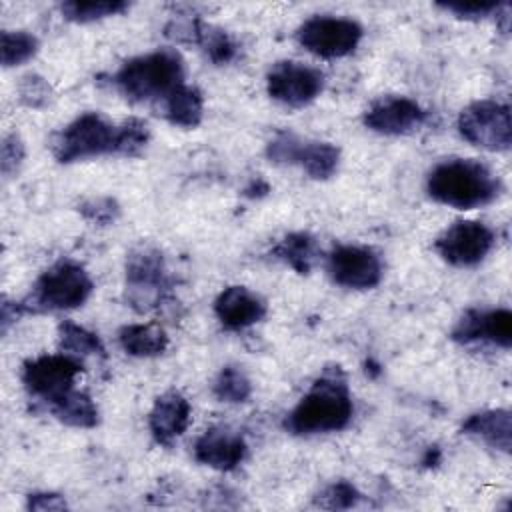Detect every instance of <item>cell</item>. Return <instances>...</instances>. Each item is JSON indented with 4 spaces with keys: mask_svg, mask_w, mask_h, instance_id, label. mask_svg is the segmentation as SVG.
<instances>
[{
    "mask_svg": "<svg viewBox=\"0 0 512 512\" xmlns=\"http://www.w3.org/2000/svg\"><path fill=\"white\" fill-rule=\"evenodd\" d=\"M352 414L354 402L346 374L340 366H328L286 414L284 430L294 436L338 432L350 424Z\"/></svg>",
    "mask_w": 512,
    "mask_h": 512,
    "instance_id": "cell-1",
    "label": "cell"
},
{
    "mask_svg": "<svg viewBox=\"0 0 512 512\" xmlns=\"http://www.w3.org/2000/svg\"><path fill=\"white\" fill-rule=\"evenodd\" d=\"M426 192L438 204L474 210L492 204L502 192V182L480 160L448 158L428 172Z\"/></svg>",
    "mask_w": 512,
    "mask_h": 512,
    "instance_id": "cell-2",
    "label": "cell"
},
{
    "mask_svg": "<svg viewBox=\"0 0 512 512\" xmlns=\"http://www.w3.org/2000/svg\"><path fill=\"white\" fill-rule=\"evenodd\" d=\"M112 84L130 102H152L158 106L184 84V60L174 48H158L126 60L114 72Z\"/></svg>",
    "mask_w": 512,
    "mask_h": 512,
    "instance_id": "cell-3",
    "label": "cell"
},
{
    "mask_svg": "<svg viewBox=\"0 0 512 512\" xmlns=\"http://www.w3.org/2000/svg\"><path fill=\"white\" fill-rule=\"evenodd\" d=\"M92 290L94 282L84 266L74 260H58L36 278L22 304L26 314L64 312L80 308Z\"/></svg>",
    "mask_w": 512,
    "mask_h": 512,
    "instance_id": "cell-4",
    "label": "cell"
},
{
    "mask_svg": "<svg viewBox=\"0 0 512 512\" xmlns=\"http://www.w3.org/2000/svg\"><path fill=\"white\" fill-rule=\"evenodd\" d=\"M126 302L140 314L152 312L170 300L172 278L162 252L150 244L132 248L126 256Z\"/></svg>",
    "mask_w": 512,
    "mask_h": 512,
    "instance_id": "cell-5",
    "label": "cell"
},
{
    "mask_svg": "<svg viewBox=\"0 0 512 512\" xmlns=\"http://www.w3.org/2000/svg\"><path fill=\"white\" fill-rule=\"evenodd\" d=\"M118 124L98 112H84L68 122L52 140V154L60 164H72L98 156H116Z\"/></svg>",
    "mask_w": 512,
    "mask_h": 512,
    "instance_id": "cell-6",
    "label": "cell"
},
{
    "mask_svg": "<svg viewBox=\"0 0 512 512\" xmlns=\"http://www.w3.org/2000/svg\"><path fill=\"white\" fill-rule=\"evenodd\" d=\"M266 158L278 166H298L312 180H328L340 166V148L332 142L302 138L280 130L266 144Z\"/></svg>",
    "mask_w": 512,
    "mask_h": 512,
    "instance_id": "cell-7",
    "label": "cell"
},
{
    "mask_svg": "<svg viewBox=\"0 0 512 512\" xmlns=\"http://www.w3.org/2000/svg\"><path fill=\"white\" fill-rule=\"evenodd\" d=\"M364 36L362 26L344 16L316 14L304 20L296 30L298 44L318 58H344L352 54Z\"/></svg>",
    "mask_w": 512,
    "mask_h": 512,
    "instance_id": "cell-8",
    "label": "cell"
},
{
    "mask_svg": "<svg viewBox=\"0 0 512 512\" xmlns=\"http://www.w3.org/2000/svg\"><path fill=\"white\" fill-rule=\"evenodd\" d=\"M456 126L466 142L490 152H506L512 144L510 108L496 100L470 102L458 114Z\"/></svg>",
    "mask_w": 512,
    "mask_h": 512,
    "instance_id": "cell-9",
    "label": "cell"
},
{
    "mask_svg": "<svg viewBox=\"0 0 512 512\" xmlns=\"http://www.w3.org/2000/svg\"><path fill=\"white\" fill-rule=\"evenodd\" d=\"M82 370L84 364L76 356H70L66 352L44 354L22 364L20 380L30 396L40 398L44 404H48L64 392L76 388L74 384Z\"/></svg>",
    "mask_w": 512,
    "mask_h": 512,
    "instance_id": "cell-10",
    "label": "cell"
},
{
    "mask_svg": "<svg viewBox=\"0 0 512 512\" xmlns=\"http://www.w3.org/2000/svg\"><path fill=\"white\" fill-rule=\"evenodd\" d=\"M324 72L296 60H280L266 74L268 96L288 108H304L324 90Z\"/></svg>",
    "mask_w": 512,
    "mask_h": 512,
    "instance_id": "cell-11",
    "label": "cell"
},
{
    "mask_svg": "<svg viewBox=\"0 0 512 512\" xmlns=\"http://www.w3.org/2000/svg\"><path fill=\"white\" fill-rule=\"evenodd\" d=\"M494 242L496 236L486 224L476 220H458L434 240V250L450 266L470 268L490 254Z\"/></svg>",
    "mask_w": 512,
    "mask_h": 512,
    "instance_id": "cell-12",
    "label": "cell"
},
{
    "mask_svg": "<svg viewBox=\"0 0 512 512\" xmlns=\"http://www.w3.org/2000/svg\"><path fill=\"white\" fill-rule=\"evenodd\" d=\"M328 278L348 290H370L380 284L384 268L380 256L366 246L340 244L326 256Z\"/></svg>",
    "mask_w": 512,
    "mask_h": 512,
    "instance_id": "cell-13",
    "label": "cell"
},
{
    "mask_svg": "<svg viewBox=\"0 0 512 512\" xmlns=\"http://www.w3.org/2000/svg\"><path fill=\"white\" fill-rule=\"evenodd\" d=\"M362 122L376 134L404 136L426 122V110L408 96H380L366 108Z\"/></svg>",
    "mask_w": 512,
    "mask_h": 512,
    "instance_id": "cell-14",
    "label": "cell"
},
{
    "mask_svg": "<svg viewBox=\"0 0 512 512\" xmlns=\"http://www.w3.org/2000/svg\"><path fill=\"white\" fill-rule=\"evenodd\" d=\"M450 336L458 344L490 342L500 348H510L512 346V312L508 308H494V310L470 308L456 320Z\"/></svg>",
    "mask_w": 512,
    "mask_h": 512,
    "instance_id": "cell-15",
    "label": "cell"
},
{
    "mask_svg": "<svg viewBox=\"0 0 512 512\" xmlns=\"http://www.w3.org/2000/svg\"><path fill=\"white\" fill-rule=\"evenodd\" d=\"M246 454V440L228 426H212L204 430L194 442L196 462L220 472L238 468L244 462Z\"/></svg>",
    "mask_w": 512,
    "mask_h": 512,
    "instance_id": "cell-16",
    "label": "cell"
},
{
    "mask_svg": "<svg viewBox=\"0 0 512 512\" xmlns=\"http://www.w3.org/2000/svg\"><path fill=\"white\" fill-rule=\"evenodd\" d=\"M214 314L226 330H244L268 314L266 300L254 290L234 284L226 286L214 300Z\"/></svg>",
    "mask_w": 512,
    "mask_h": 512,
    "instance_id": "cell-17",
    "label": "cell"
},
{
    "mask_svg": "<svg viewBox=\"0 0 512 512\" xmlns=\"http://www.w3.org/2000/svg\"><path fill=\"white\" fill-rule=\"evenodd\" d=\"M192 408L188 398L178 390L160 394L148 414V430L156 444L172 446L190 426Z\"/></svg>",
    "mask_w": 512,
    "mask_h": 512,
    "instance_id": "cell-18",
    "label": "cell"
},
{
    "mask_svg": "<svg viewBox=\"0 0 512 512\" xmlns=\"http://www.w3.org/2000/svg\"><path fill=\"white\" fill-rule=\"evenodd\" d=\"M174 30H176L174 38L194 42L196 46H200V50L216 66L230 64L238 54V44L232 40V36L226 30L206 24L200 18H194V20H188L182 24H174Z\"/></svg>",
    "mask_w": 512,
    "mask_h": 512,
    "instance_id": "cell-19",
    "label": "cell"
},
{
    "mask_svg": "<svg viewBox=\"0 0 512 512\" xmlns=\"http://www.w3.org/2000/svg\"><path fill=\"white\" fill-rule=\"evenodd\" d=\"M462 434L472 436L482 440L494 450L500 452H510V442H512V414L510 410L496 408V410H482L476 414H470L462 428Z\"/></svg>",
    "mask_w": 512,
    "mask_h": 512,
    "instance_id": "cell-20",
    "label": "cell"
},
{
    "mask_svg": "<svg viewBox=\"0 0 512 512\" xmlns=\"http://www.w3.org/2000/svg\"><path fill=\"white\" fill-rule=\"evenodd\" d=\"M120 348L134 358H154L166 352L170 340L158 322L126 324L118 330Z\"/></svg>",
    "mask_w": 512,
    "mask_h": 512,
    "instance_id": "cell-21",
    "label": "cell"
},
{
    "mask_svg": "<svg viewBox=\"0 0 512 512\" xmlns=\"http://www.w3.org/2000/svg\"><path fill=\"white\" fill-rule=\"evenodd\" d=\"M48 412L62 424L72 428H94L100 422V412L92 396L84 390L72 388L48 402Z\"/></svg>",
    "mask_w": 512,
    "mask_h": 512,
    "instance_id": "cell-22",
    "label": "cell"
},
{
    "mask_svg": "<svg viewBox=\"0 0 512 512\" xmlns=\"http://www.w3.org/2000/svg\"><path fill=\"white\" fill-rule=\"evenodd\" d=\"M162 116L178 128H196L204 118V96L196 86L182 84L158 104Z\"/></svg>",
    "mask_w": 512,
    "mask_h": 512,
    "instance_id": "cell-23",
    "label": "cell"
},
{
    "mask_svg": "<svg viewBox=\"0 0 512 512\" xmlns=\"http://www.w3.org/2000/svg\"><path fill=\"white\" fill-rule=\"evenodd\" d=\"M272 256L298 274H310L318 256V240L308 232H290L274 248Z\"/></svg>",
    "mask_w": 512,
    "mask_h": 512,
    "instance_id": "cell-24",
    "label": "cell"
},
{
    "mask_svg": "<svg viewBox=\"0 0 512 512\" xmlns=\"http://www.w3.org/2000/svg\"><path fill=\"white\" fill-rule=\"evenodd\" d=\"M58 346H60V352H66L80 360L86 356H100V358L106 356V348L98 338V334L70 320H64L58 326Z\"/></svg>",
    "mask_w": 512,
    "mask_h": 512,
    "instance_id": "cell-25",
    "label": "cell"
},
{
    "mask_svg": "<svg viewBox=\"0 0 512 512\" xmlns=\"http://www.w3.org/2000/svg\"><path fill=\"white\" fill-rule=\"evenodd\" d=\"M60 14L64 20L74 24H90L110 16H118L130 8L124 0H68L62 2Z\"/></svg>",
    "mask_w": 512,
    "mask_h": 512,
    "instance_id": "cell-26",
    "label": "cell"
},
{
    "mask_svg": "<svg viewBox=\"0 0 512 512\" xmlns=\"http://www.w3.org/2000/svg\"><path fill=\"white\" fill-rule=\"evenodd\" d=\"M38 48V38L28 30H2L0 34V62L4 68L28 62L36 56Z\"/></svg>",
    "mask_w": 512,
    "mask_h": 512,
    "instance_id": "cell-27",
    "label": "cell"
},
{
    "mask_svg": "<svg viewBox=\"0 0 512 512\" xmlns=\"http://www.w3.org/2000/svg\"><path fill=\"white\" fill-rule=\"evenodd\" d=\"M212 394L220 402L228 404H242L252 396V382L248 374L236 366V364H226L218 376L214 378L212 384Z\"/></svg>",
    "mask_w": 512,
    "mask_h": 512,
    "instance_id": "cell-28",
    "label": "cell"
},
{
    "mask_svg": "<svg viewBox=\"0 0 512 512\" xmlns=\"http://www.w3.org/2000/svg\"><path fill=\"white\" fill-rule=\"evenodd\" d=\"M150 142V128L140 118H128L118 124V148L116 156L136 158L144 152Z\"/></svg>",
    "mask_w": 512,
    "mask_h": 512,
    "instance_id": "cell-29",
    "label": "cell"
},
{
    "mask_svg": "<svg viewBox=\"0 0 512 512\" xmlns=\"http://www.w3.org/2000/svg\"><path fill=\"white\" fill-rule=\"evenodd\" d=\"M54 98L52 86L48 84V80L40 74H26L20 78L18 84V100L22 106L32 108V110H40L46 108Z\"/></svg>",
    "mask_w": 512,
    "mask_h": 512,
    "instance_id": "cell-30",
    "label": "cell"
},
{
    "mask_svg": "<svg viewBox=\"0 0 512 512\" xmlns=\"http://www.w3.org/2000/svg\"><path fill=\"white\" fill-rule=\"evenodd\" d=\"M78 212L94 226H110L120 218V204L112 196H92L80 202Z\"/></svg>",
    "mask_w": 512,
    "mask_h": 512,
    "instance_id": "cell-31",
    "label": "cell"
},
{
    "mask_svg": "<svg viewBox=\"0 0 512 512\" xmlns=\"http://www.w3.org/2000/svg\"><path fill=\"white\" fill-rule=\"evenodd\" d=\"M360 492L358 488L348 482V480H336L332 482L330 486H326L318 498H316V504L320 508H326V510H346V508H352L358 504L360 500Z\"/></svg>",
    "mask_w": 512,
    "mask_h": 512,
    "instance_id": "cell-32",
    "label": "cell"
},
{
    "mask_svg": "<svg viewBox=\"0 0 512 512\" xmlns=\"http://www.w3.org/2000/svg\"><path fill=\"white\" fill-rule=\"evenodd\" d=\"M26 158V148L22 138L16 132H10L2 138L0 146V170L4 178H12L18 174L22 162Z\"/></svg>",
    "mask_w": 512,
    "mask_h": 512,
    "instance_id": "cell-33",
    "label": "cell"
},
{
    "mask_svg": "<svg viewBox=\"0 0 512 512\" xmlns=\"http://www.w3.org/2000/svg\"><path fill=\"white\" fill-rule=\"evenodd\" d=\"M500 4L502 2H438L436 6L460 20H482L496 14Z\"/></svg>",
    "mask_w": 512,
    "mask_h": 512,
    "instance_id": "cell-34",
    "label": "cell"
},
{
    "mask_svg": "<svg viewBox=\"0 0 512 512\" xmlns=\"http://www.w3.org/2000/svg\"><path fill=\"white\" fill-rule=\"evenodd\" d=\"M26 508L38 510V512H52V510H66L68 504L64 496L56 492H32L26 498Z\"/></svg>",
    "mask_w": 512,
    "mask_h": 512,
    "instance_id": "cell-35",
    "label": "cell"
},
{
    "mask_svg": "<svg viewBox=\"0 0 512 512\" xmlns=\"http://www.w3.org/2000/svg\"><path fill=\"white\" fill-rule=\"evenodd\" d=\"M24 314H26V308H24L22 300L20 302H10V300L4 298L2 304H0V328H2V334H6L10 324L16 322Z\"/></svg>",
    "mask_w": 512,
    "mask_h": 512,
    "instance_id": "cell-36",
    "label": "cell"
}]
</instances>
